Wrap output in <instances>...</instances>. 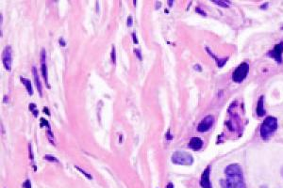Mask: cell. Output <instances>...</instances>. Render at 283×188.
Returning <instances> with one entry per match:
<instances>
[{
	"instance_id": "obj_1",
	"label": "cell",
	"mask_w": 283,
	"mask_h": 188,
	"mask_svg": "<svg viewBox=\"0 0 283 188\" xmlns=\"http://www.w3.org/2000/svg\"><path fill=\"white\" fill-rule=\"evenodd\" d=\"M227 180L222 181L225 188H246L242 167L238 164H231L225 169Z\"/></svg>"
},
{
	"instance_id": "obj_2",
	"label": "cell",
	"mask_w": 283,
	"mask_h": 188,
	"mask_svg": "<svg viewBox=\"0 0 283 188\" xmlns=\"http://www.w3.org/2000/svg\"><path fill=\"white\" fill-rule=\"evenodd\" d=\"M276 129H278V119L272 116L267 117L261 125L259 133H261V138L264 139V140L270 138L272 137V135L276 131Z\"/></svg>"
},
{
	"instance_id": "obj_3",
	"label": "cell",
	"mask_w": 283,
	"mask_h": 188,
	"mask_svg": "<svg viewBox=\"0 0 283 188\" xmlns=\"http://www.w3.org/2000/svg\"><path fill=\"white\" fill-rule=\"evenodd\" d=\"M171 159L174 164L182 165V166H190L194 162L193 156L189 152L182 151H177L174 152Z\"/></svg>"
},
{
	"instance_id": "obj_4",
	"label": "cell",
	"mask_w": 283,
	"mask_h": 188,
	"mask_svg": "<svg viewBox=\"0 0 283 188\" xmlns=\"http://www.w3.org/2000/svg\"><path fill=\"white\" fill-rule=\"evenodd\" d=\"M249 73V64L247 62H243L234 70L232 73V80L235 83H241L246 78Z\"/></svg>"
},
{
	"instance_id": "obj_5",
	"label": "cell",
	"mask_w": 283,
	"mask_h": 188,
	"mask_svg": "<svg viewBox=\"0 0 283 188\" xmlns=\"http://www.w3.org/2000/svg\"><path fill=\"white\" fill-rule=\"evenodd\" d=\"M11 61H12V56H11V47L9 45H7L2 53V62L3 65L6 68V70L11 71Z\"/></svg>"
},
{
	"instance_id": "obj_6",
	"label": "cell",
	"mask_w": 283,
	"mask_h": 188,
	"mask_svg": "<svg viewBox=\"0 0 283 188\" xmlns=\"http://www.w3.org/2000/svg\"><path fill=\"white\" fill-rule=\"evenodd\" d=\"M214 122V118L211 115H208L200 121L199 124L197 125V131L200 133H204L209 131L211 128Z\"/></svg>"
},
{
	"instance_id": "obj_7",
	"label": "cell",
	"mask_w": 283,
	"mask_h": 188,
	"mask_svg": "<svg viewBox=\"0 0 283 188\" xmlns=\"http://www.w3.org/2000/svg\"><path fill=\"white\" fill-rule=\"evenodd\" d=\"M282 54H283V41L275 45L274 49L269 53V56L278 61V63H282Z\"/></svg>"
},
{
	"instance_id": "obj_8",
	"label": "cell",
	"mask_w": 283,
	"mask_h": 188,
	"mask_svg": "<svg viewBox=\"0 0 283 188\" xmlns=\"http://www.w3.org/2000/svg\"><path fill=\"white\" fill-rule=\"evenodd\" d=\"M210 167H208L203 171L202 176L200 180V185L202 188H212L211 183L210 181Z\"/></svg>"
},
{
	"instance_id": "obj_9",
	"label": "cell",
	"mask_w": 283,
	"mask_h": 188,
	"mask_svg": "<svg viewBox=\"0 0 283 188\" xmlns=\"http://www.w3.org/2000/svg\"><path fill=\"white\" fill-rule=\"evenodd\" d=\"M203 147V140L200 137H193L189 142V148L194 151H198Z\"/></svg>"
},
{
	"instance_id": "obj_10",
	"label": "cell",
	"mask_w": 283,
	"mask_h": 188,
	"mask_svg": "<svg viewBox=\"0 0 283 188\" xmlns=\"http://www.w3.org/2000/svg\"><path fill=\"white\" fill-rule=\"evenodd\" d=\"M32 73L34 74V81H35V85L37 87V89H38V92L40 94V96L43 95V87H42V83L40 79H39V75H38V73H37V69L36 67L33 66L32 67Z\"/></svg>"
},
{
	"instance_id": "obj_11",
	"label": "cell",
	"mask_w": 283,
	"mask_h": 188,
	"mask_svg": "<svg viewBox=\"0 0 283 188\" xmlns=\"http://www.w3.org/2000/svg\"><path fill=\"white\" fill-rule=\"evenodd\" d=\"M263 102H264V97L263 96H261L259 97V102H258V105H257V110H256V112H257V115H258V117H263L265 115V109H264V105H263Z\"/></svg>"
},
{
	"instance_id": "obj_12",
	"label": "cell",
	"mask_w": 283,
	"mask_h": 188,
	"mask_svg": "<svg viewBox=\"0 0 283 188\" xmlns=\"http://www.w3.org/2000/svg\"><path fill=\"white\" fill-rule=\"evenodd\" d=\"M41 71H42V74H43V77L44 79L45 85H46V87H48V89H50L49 83H48V78H47V66H46V64H45V62H42Z\"/></svg>"
},
{
	"instance_id": "obj_13",
	"label": "cell",
	"mask_w": 283,
	"mask_h": 188,
	"mask_svg": "<svg viewBox=\"0 0 283 188\" xmlns=\"http://www.w3.org/2000/svg\"><path fill=\"white\" fill-rule=\"evenodd\" d=\"M21 81H22V83L24 84L25 87H26V89H27L28 90V92L29 95H32L33 94V89H32V83H31V81L28 79V78H24V77H21Z\"/></svg>"
},
{
	"instance_id": "obj_14",
	"label": "cell",
	"mask_w": 283,
	"mask_h": 188,
	"mask_svg": "<svg viewBox=\"0 0 283 188\" xmlns=\"http://www.w3.org/2000/svg\"><path fill=\"white\" fill-rule=\"evenodd\" d=\"M206 50L208 51V52H209V55H210V56L211 57H212L213 58H214V59H215V61H216V63H217V66L218 67H219V68H222L224 65H225V64L227 63V57H226V58H224V59H220V58H218V57H216V56H215V55H213L212 53H211V52L210 51V49H209V48H206Z\"/></svg>"
},
{
	"instance_id": "obj_15",
	"label": "cell",
	"mask_w": 283,
	"mask_h": 188,
	"mask_svg": "<svg viewBox=\"0 0 283 188\" xmlns=\"http://www.w3.org/2000/svg\"><path fill=\"white\" fill-rule=\"evenodd\" d=\"M29 109H30V111L33 113L34 117H38L39 111L37 110V106H36L35 103H29Z\"/></svg>"
},
{
	"instance_id": "obj_16",
	"label": "cell",
	"mask_w": 283,
	"mask_h": 188,
	"mask_svg": "<svg viewBox=\"0 0 283 188\" xmlns=\"http://www.w3.org/2000/svg\"><path fill=\"white\" fill-rule=\"evenodd\" d=\"M44 159L47 160V161H50V162H53V163H58V159L57 157L53 156V155H50V154H47V155H44Z\"/></svg>"
},
{
	"instance_id": "obj_17",
	"label": "cell",
	"mask_w": 283,
	"mask_h": 188,
	"mask_svg": "<svg viewBox=\"0 0 283 188\" xmlns=\"http://www.w3.org/2000/svg\"><path fill=\"white\" fill-rule=\"evenodd\" d=\"M75 168H76V169H77V170H79L80 171V172L81 173H82L83 175H85V176L88 178V179H90V180H92L93 179V177L92 176H91V174H89V173H88V172H86V171L85 170H83L82 169V168H80V167H77V166H75Z\"/></svg>"
},
{
	"instance_id": "obj_18",
	"label": "cell",
	"mask_w": 283,
	"mask_h": 188,
	"mask_svg": "<svg viewBox=\"0 0 283 188\" xmlns=\"http://www.w3.org/2000/svg\"><path fill=\"white\" fill-rule=\"evenodd\" d=\"M47 137H48V140L54 145L55 144L54 143V135H53V133L51 132V129H47Z\"/></svg>"
},
{
	"instance_id": "obj_19",
	"label": "cell",
	"mask_w": 283,
	"mask_h": 188,
	"mask_svg": "<svg viewBox=\"0 0 283 188\" xmlns=\"http://www.w3.org/2000/svg\"><path fill=\"white\" fill-rule=\"evenodd\" d=\"M212 2L221 6V7H223V8H229V4H227V1H212Z\"/></svg>"
},
{
	"instance_id": "obj_20",
	"label": "cell",
	"mask_w": 283,
	"mask_h": 188,
	"mask_svg": "<svg viewBox=\"0 0 283 188\" xmlns=\"http://www.w3.org/2000/svg\"><path fill=\"white\" fill-rule=\"evenodd\" d=\"M110 56H112V63L115 64V61H116V54H115V47L112 46V53H110Z\"/></svg>"
},
{
	"instance_id": "obj_21",
	"label": "cell",
	"mask_w": 283,
	"mask_h": 188,
	"mask_svg": "<svg viewBox=\"0 0 283 188\" xmlns=\"http://www.w3.org/2000/svg\"><path fill=\"white\" fill-rule=\"evenodd\" d=\"M44 125L46 126L47 129H50V125H49V123H48V121L45 119L41 118V127H43Z\"/></svg>"
},
{
	"instance_id": "obj_22",
	"label": "cell",
	"mask_w": 283,
	"mask_h": 188,
	"mask_svg": "<svg viewBox=\"0 0 283 188\" xmlns=\"http://www.w3.org/2000/svg\"><path fill=\"white\" fill-rule=\"evenodd\" d=\"M28 152H29V157H30V160H32V162H33L34 161V156H33V152H32L31 144L28 145Z\"/></svg>"
},
{
	"instance_id": "obj_23",
	"label": "cell",
	"mask_w": 283,
	"mask_h": 188,
	"mask_svg": "<svg viewBox=\"0 0 283 188\" xmlns=\"http://www.w3.org/2000/svg\"><path fill=\"white\" fill-rule=\"evenodd\" d=\"M23 187L24 188H31V183L29 180L25 181V183H23Z\"/></svg>"
},
{
	"instance_id": "obj_24",
	"label": "cell",
	"mask_w": 283,
	"mask_h": 188,
	"mask_svg": "<svg viewBox=\"0 0 283 188\" xmlns=\"http://www.w3.org/2000/svg\"><path fill=\"white\" fill-rule=\"evenodd\" d=\"M135 53H136V56L138 57V58L140 60H142L143 59V57H142V53H141V50L140 49H135Z\"/></svg>"
},
{
	"instance_id": "obj_25",
	"label": "cell",
	"mask_w": 283,
	"mask_h": 188,
	"mask_svg": "<svg viewBox=\"0 0 283 188\" xmlns=\"http://www.w3.org/2000/svg\"><path fill=\"white\" fill-rule=\"evenodd\" d=\"M132 23H133V17H132V15H129L128 17V27H131Z\"/></svg>"
},
{
	"instance_id": "obj_26",
	"label": "cell",
	"mask_w": 283,
	"mask_h": 188,
	"mask_svg": "<svg viewBox=\"0 0 283 188\" xmlns=\"http://www.w3.org/2000/svg\"><path fill=\"white\" fill-rule=\"evenodd\" d=\"M196 11L198 12V13L202 14L203 16H206V15H207V14H206V12H204V11H202V9H201V8H199V7H197V8L196 9Z\"/></svg>"
},
{
	"instance_id": "obj_27",
	"label": "cell",
	"mask_w": 283,
	"mask_h": 188,
	"mask_svg": "<svg viewBox=\"0 0 283 188\" xmlns=\"http://www.w3.org/2000/svg\"><path fill=\"white\" fill-rule=\"evenodd\" d=\"M132 39H133V43H134L135 44H137L138 43V40H137V37H136L135 32H133V33H132Z\"/></svg>"
},
{
	"instance_id": "obj_28",
	"label": "cell",
	"mask_w": 283,
	"mask_h": 188,
	"mask_svg": "<svg viewBox=\"0 0 283 188\" xmlns=\"http://www.w3.org/2000/svg\"><path fill=\"white\" fill-rule=\"evenodd\" d=\"M58 43H60V44L61 45V46H65V45H66L65 41H64L63 38H60V40H58Z\"/></svg>"
},
{
	"instance_id": "obj_29",
	"label": "cell",
	"mask_w": 283,
	"mask_h": 188,
	"mask_svg": "<svg viewBox=\"0 0 283 188\" xmlns=\"http://www.w3.org/2000/svg\"><path fill=\"white\" fill-rule=\"evenodd\" d=\"M44 114H47L48 116H50V112H49V109H48L47 107H46V106H44Z\"/></svg>"
},
{
	"instance_id": "obj_30",
	"label": "cell",
	"mask_w": 283,
	"mask_h": 188,
	"mask_svg": "<svg viewBox=\"0 0 283 188\" xmlns=\"http://www.w3.org/2000/svg\"><path fill=\"white\" fill-rule=\"evenodd\" d=\"M194 70L199 71V72H201V71H202V68H201L200 65H197V64H196V65H194Z\"/></svg>"
},
{
	"instance_id": "obj_31",
	"label": "cell",
	"mask_w": 283,
	"mask_h": 188,
	"mask_svg": "<svg viewBox=\"0 0 283 188\" xmlns=\"http://www.w3.org/2000/svg\"><path fill=\"white\" fill-rule=\"evenodd\" d=\"M166 188H174V185H173V183H169L167 184V186H166Z\"/></svg>"
},
{
	"instance_id": "obj_32",
	"label": "cell",
	"mask_w": 283,
	"mask_h": 188,
	"mask_svg": "<svg viewBox=\"0 0 283 188\" xmlns=\"http://www.w3.org/2000/svg\"><path fill=\"white\" fill-rule=\"evenodd\" d=\"M166 138H167V139H169V140H171V139H172V137L170 135V134H169V131H168L167 135H166Z\"/></svg>"
},
{
	"instance_id": "obj_33",
	"label": "cell",
	"mask_w": 283,
	"mask_h": 188,
	"mask_svg": "<svg viewBox=\"0 0 283 188\" xmlns=\"http://www.w3.org/2000/svg\"><path fill=\"white\" fill-rule=\"evenodd\" d=\"M161 5L160 2H156V9H159V6Z\"/></svg>"
},
{
	"instance_id": "obj_34",
	"label": "cell",
	"mask_w": 283,
	"mask_h": 188,
	"mask_svg": "<svg viewBox=\"0 0 283 188\" xmlns=\"http://www.w3.org/2000/svg\"><path fill=\"white\" fill-rule=\"evenodd\" d=\"M168 4L170 5V6H172V4H173V1H169V2H168Z\"/></svg>"
},
{
	"instance_id": "obj_35",
	"label": "cell",
	"mask_w": 283,
	"mask_h": 188,
	"mask_svg": "<svg viewBox=\"0 0 283 188\" xmlns=\"http://www.w3.org/2000/svg\"><path fill=\"white\" fill-rule=\"evenodd\" d=\"M282 176H283V168H282Z\"/></svg>"
}]
</instances>
